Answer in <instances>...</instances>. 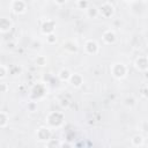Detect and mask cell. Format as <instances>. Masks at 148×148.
Masks as SVG:
<instances>
[{
	"label": "cell",
	"instance_id": "cell-13",
	"mask_svg": "<svg viewBox=\"0 0 148 148\" xmlns=\"http://www.w3.org/2000/svg\"><path fill=\"white\" fill-rule=\"evenodd\" d=\"M71 74H72V72H71L68 68H62V69L59 71L58 77L60 79V81H64V82H65V81H68V80H69Z\"/></svg>",
	"mask_w": 148,
	"mask_h": 148
},
{
	"label": "cell",
	"instance_id": "cell-5",
	"mask_svg": "<svg viewBox=\"0 0 148 148\" xmlns=\"http://www.w3.org/2000/svg\"><path fill=\"white\" fill-rule=\"evenodd\" d=\"M83 49H84V52L87 54L95 56V54H97L99 52V45H98V43L95 39H88V40H86Z\"/></svg>",
	"mask_w": 148,
	"mask_h": 148
},
{
	"label": "cell",
	"instance_id": "cell-7",
	"mask_svg": "<svg viewBox=\"0 0 148 148\" xmlns=\"http://www.w3.org/2000/svg\"><path fill=\"white\" fill-rule=\"evenodd\" d=\"M102 39H103L104 44H106V45H112V44H114L116 40H117V35H116V32H114L112 29H108V30H105V31L103 32Z\"/></svg>",
	"mask_w": 148,
	"mask_h": 148
},
{
	"label": "cell",
	"instance_id": "cell-10",
	"mask_svg": "<svg viewBox=\"0 0 148 148\" xmlns=\"http://www.w3.org/2000/svg\"><path fill=\"white\" fill-rule=\"evenodd\" d=\"M83 76L80 73H72L68 82L74 87V88H80L83 84Z\"/></svg>",
	"mask_w": 148,
	"mask_h": 148
},
{
	"label": "cell",
	"instance_id": "cell-2",
	"mask_svg": "<svg viewBox=\"0 0 148 148\" xmlns=\"http://www.w3.org/2000/svg\"><path fill=\"white\" fill-rule=\"evenodd\" d=\"M65 120V114L61 111H52L47 114L46 117V123L51 127H60L64 124Z\"/></svg>",
	"mask_w": 148,
	"mask_h": 148
},
{
	"label": "cell",
	"instance_id": "cell-20",
	"mask_svg": "<svg viewBox=\"0 0 148 148\" xmlns=\"http://www.w3.org/2000/svg\"><path fill=\"white\" fill-rule=\"evenodd\" d=\"M135 103H136V99L131 95V96H128L126 99H125V104L127 105V106H133V105H135Z\"/></svg>",
	"mask_w": 148,
	"mask_h": 148
},
{
	"label": "cell",
	"instance_id": "cell-1",
	"mask_svg": "<svg viewBox=\"0 0 148 148\" xmlns=\"http://www.w3.org/2000/svg\"><path fill=\"white\" fill-rule=\"evenodd\" d=\"M127 72H128V68L127 66L124 64V62H114L111 65L110 67V73L111 75L117 79V80H123L127 76Z\"/></svg>",
	"mask_w": 148,
	"mask_h": 148
},
{
	"label": "cell",
	"instance_id": "cell-21",
	"mask_svg": "<svg viewBox=\"0 0 148 148\" xmlns=\"http://www.w3.org/2000/svg\"><path fill=\"white\" fill-rule=\"evenodd\" d=\"M8 74V67L0 65V79H5Z\"/></svg>",
	"mask_w": 148,
	"mask_h": 148
},
{
	"label": "cell",
	"instance_id": "cell-8",
	"mask_svg": "<svg viewBox=\"0 0 148 148\" xmlns=\"http://www.w3.org/2000/svg\"><path fill=\"white\" fill-rule=\"evenodd\" d=\"M51 135H52V132L50 131L49 127H39L36 132V136L39 141H49V139H51Z\"/></svg>",
	"mask_w": 148,
	"mask_h": 148
},
{
	"label": "cell",
	"instance_id": "cell-22",
	"mask_svg": "<svg viewBox=\"0 0 148 148\" xmlns=\"http://www.w3.org/2000/svg\"><path fill=\"white\" fill-rule=\"evenodd\" d=\"M8 89H9V87H8L7 83H5V82H0V92H1V94L7 92Z\"/></svg>",
	"mask_w": 148,
	"mask_h": 148
},
{
	"label": "cell",
	"instance_id": "cell-18",
	"mask_svg": "<svg viewBox=\"0 0 148 148\" xmlns=\"http://www.w3.org/2000/svg\"><path fill=\"white\" fill-rule=\"evenodd\" d=\"M76 7L79 8V9H87L88 7H89V2H88V0H77L76 1Z\"/></svg>",
	"mask_w": 148,
	"mask_h": 148
},
{
	"label": "cell",
	"instance_id": "cell-24",
	"mask_svg": "<svg viewBox=\"0 0 148 148\" xmlns=\"http://www.w3.org/2000/svg\"><path fill=\"white\" fill-rule=\"evenodd\" d=\"M53 1H54V2H56L58 6H62V5H65V3H66L68 0H53Z\"/></svg>",
	"mask_w": 148,
	"mask_h": 148
},
{
	"label": "cell",
	"instance_id": "cell-23",
	"mask_svg": "<svg viewBox=\"0 0 148 148\" xmlns=\"http://www.w3.org/2000/svg\"><path fill=\"white\" fill-rule=\"evenodd\" d=\"M28 110L31 111V112H35V111L37 110V103H35V102H30V103L28 104Z\"/></svg>",
	"mask_w": 148,
	"mask_h": 148
},
{
	"label": "cell",
	"instance_id": "cell-4",
	"mask_svg": "<svg viewBox=\"0 0 148 148\" xmlns=\"http://www.w3.org/2000/svg\"><path fill=\"white\" fill-rule=\"evenodd\" d=\"M10 9L14 14H23L27 10V3L24 0H12L10 1Z\"/></svg>",
	"mask_w": 148,
	"mask_h": 148
},
{
	"label": "cell",
	"instance_id": "cell-16",
	"mask_svg": "<svg viewBox=\"0 0 148 148\" xmlns=\"http://www.w3.org/2000/svg\"><path fill=\"white\" fill-rule=\"evenodd\" d=\"M9 121V116L5 111H0V128L6 127Z\"/></svg>",
	"mask_w": 148,
	"mask_h": 148
},
{
	"label": "cell",
	"instance_id": "cell-6",
	"mask_svg": "<svg viewBox=\"0 0 148 148\" xmlns=\"http://www.w3.org/2000/svg\"><path fill=\"white\" fill-rule=\"evenodd\" d=\"M134 67L136 71L141 72V73H146L148 69V60L146 56H140L135 59L134 61Z\"/></svg>",
	"mask_w": 148,
	"mask_h": 148
},
{
	"label": "cell",
	"instance_id": "cell-25",
	"mask_svg": "<svg viewBox=\"0 0 148 148\" xmlns=\"http://www.w3.org/2000/svg\"><path fill=\"white\" fill-rule=\"evenodd\" d=\"M124 2H126V3H133L135 0H123Z\"/></svg>",
	"mask_w": 148,
	"mask_h": 148
},
{
	"label": "cell",
	"instance_id": "cell-15",
	"mask_svg": "<svg viewBox=\"0 0 148 148\" xmlns=\"http://www.w3.org/2000/svg\"><path fill=\"white\" fill-rule=\"evenodd\" d=\"M86 14L89 18H96L97 16H99L98 14V8L95 7V6H89L87 9H86Z\"/></svg>",
	"mask_w": 148,
	"mask_h": 148
},
{
	"label": "cell",
	"instance_id": "cell-12",
	"mask_svg": "<svg viewBox=\"0 0 148 148\" xmlns=\"http://www.w3.org/2000/svg\"><path fill=\"white\" fill-rule=\"evenodd\" d=\"M62 47H64L65 51H67V52H69V53H74V52L77 51V45H76V43H75L74 40H72V39H68V40L64 42Z\"/></svg>",
	"mask_w": 148,
	"mask_h": 148
},
{
	"label": "cell",
	"instance_id": "cell-14",
	"mask_svg": "<svg viewBox=\"0 0 148 148\" xmlns=\"http://www.w3.org/2000/svg\"><path fill=\"white\" fill-rule=\"evenodd\" d=\"M131 142H132V146H134V147H142L145 145V138L141 134H138L132 138Z\"/></svg>",
	"mask_w": 148,
	"mask_h": 148
},
{
	"label": "cell",
	"instance_id": "cell-3",
	"mask_svg": "<svg viewBox=\"0 0 148 148\" xmlns=\"http://www.w3.org/2000/svg\"><path fill=\"white\" fill-rule=\"evenodd\" d=\"M114 6L110 2V1H105L101 5V7L98 8V14L99 16H102L103 18H111L114 15Z\"/></svg>",
	"mask_w": 148,
	"mask_h": 148
},
{
	"label": "cell",
	"instance_id": "cell-17",
	"mask_svg": "<svg viewBox=\"0 0 148 148\" xmlns=\"http://www.w3.org/2000/svg\"><path fill=\"white\" fill-rule=\"evenodd\" d=\"M35 64H36L37 66H39V67H44V66L47 64V59H46V57H44V56H38V57L35 59Z\"/></svg>",
	"mask_w": 148,
	"mask_h": 148
},
{
	"label": "cell",
	"instance_id": "cell-19",
	"mask_svg": "<svg viewBox=\"0 0 148 148\" xmlns=\"http://www.w3.org/2000/svg\"><path fill=\"white\" fill-rule=\"evenodd\" d=\"M46 42H47V44H50V45H52V44H56V43H57V36L54 35V32L46 35Z\"/></svg>",
	"mask_w": 148,
	"mask_h": 148
},
{
	"label": "cell",
	"instance_id": "cell-9",
	"mask_svg": "<svg viewBox=\"0 0 148 148\" xmlns=\"http://www.w3.org/2000/svg\"><path fill=\"white\" fill-rule=\"evenodd\" d=\"M54 29H56V22L51 18H46L40 27V30L44 35H49V34L54 32Z\"/></svg>",
	"mask_w": 148,
	"mask_h": 148
},
{
	"label": "cell",
	"instance_id": "cell-11",
	"mask_svg": "<svg viewBox=\"0 0 148 148\" xmlns=\"http://www.w3.org/2000/svg\"><path fill=\"white\" fill-rule=\"evenodd\" d=\"M13 27V22L7 17H0V32L6 34Z\"/></svg>",
	"mask_w": 148,
	"mask_h": 148
}]
</instances>
